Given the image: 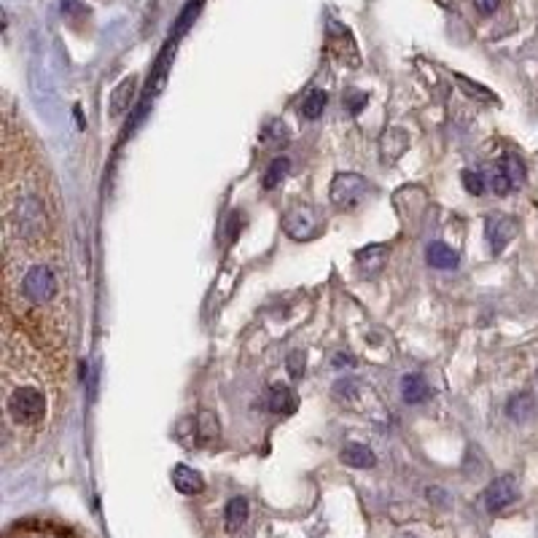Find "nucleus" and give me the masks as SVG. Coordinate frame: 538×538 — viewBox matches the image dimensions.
Masks as SVG:
<instances>
[{"label":"nucleus","mask_w":538,"mask_h":538,"mask_svg":"<svg viewBox=\"0 0 538 538\" xmlns=\"http://www.w3.org/2000/svg\"><path fill=\"white\" fill-rule=\"evenodd\" d=\"M355 363V358L353 355H345V353H339L337 358H334V366H353Z\"/></svg>","instance_id":"31"},{"label":"nucleus","mask_w":538,"mask_h":538,"mask_svg":"<svg viewBox=\"0 0 538 538\" xmlns=\"http://www.w3.org/2000/svg\"><path fill=\"white\" fill-rule=\"evenodd\" d=\"M266 407L273 410L275 415L289 418V415L297 412L299 401H297V393L289 385H273V387H269V393H266Z\"/></svg>","instance_id":"8"},{"label":"nucleus","mask_w":538,"mask_h":538,"mask_svg":"<svg viewBox=\"0 0 538 538\" xmlns=\"http://www.w3.org/2000/svg\"><path fill=\"white\" fill-rule=\"evenodd\" d=\"M60 6H62V14H68V17L84 12V4H81V0H60Z\"/></svg>","instance_id":"30"},{"label":"nucleus","mask_w":538,"mask_h":538,"mask_svg":"<svg viewBox=\"0 0 538 538\" xmlns=\"http://www.w3.org/2000/svg\"><path fill=\"white\" fill-rule=\"evenodd\" d=\"M44 221H46V213H44V208H41V202L36 197H28V200L20 202V221L17 224H20L22 234H28V237L38 234Z\"/></svg>","instance_id":"9"},{"label":"nucleus","mask_w":538,"mask_h":538,"mask_svg":"<svg viewBox=\"0 0 538 538\" xmlns=\"http://www.w3.org/2000/svg\"><path fill=\"white\" fill-rule=\"evenodd\" d=\"M395 538H415V535H410V533H404V535H395Z\"/></svg>","instance_id":"32"},{"label":"nucleus","mask_w":538,"mask_h":538,"mask_svg":"<svg viewBox=\"0 0 538 538\" xmlns=\"http://www.w3.org/2000/svg\"><path fill=\"white\" fill-rule=\"evenodd\" d=\"M426 261H428L434 269H455L458 261H461V256H458V250H452L447 242H431V245L426 248Z\"/></svg>","instance_id":"13"},{"label":"nucleus","mask_w":538,"mask_h":538,"mask_svg":"<svg viewBox=\"0 0 538 538\" xmlns=\"http://www.w3.org/2000/svg\"><path fill=\"white\" fill-rule=\"evenodd\" d=\"M361 390H363V385H361L358 379H353V377H339V379L334 382V387H331L334 398H337V401H345V404H353Z\"/></svg>","instance_id":"22"},{"label":"nucleus","mask_w":538,"mask_h":538,"mask_svg":"<svg viewBox=\"0 0 538 538\" xmlns=\"http://www.w3.org/2000/svg\"><path fill=\"white\" fill-rule=\"evenodd\" d=\"M286 363H289V371H291L294 379L302 377V374H305V366H307V355H305V350H291Z\"/></svg>","instance_id":"26"},{"label":"nucleus","mask_w":538,"mask_h":538,"mask_svg":"<svg viewBox=\"0 0 538 538\" xmlns=\"http://www.w3.org/2000/svg\"><path fill=\"white\" fill-rule=\"evenodd\" d=\"M289 170H291V159H289V157H275L273 162H269V167L264 170L261 186H264L266 192L278 189V186L289 178Z\"/></svg>","instance_id":"15"},{"label":"nucleus","mask_w":538,"mask_h":538,"mask_svg":"<svg viewBox=\"0 0 538 538\" xmlns=\"http://www.w3.org/2000/svg\"><path fill=\"white\" fill-rule=\"evenodd\" d=\"M173 487L183 495H200L205 490V479L200 471H194L192 466H175L173 469Z\"/></svg>","instance_id":"10"},{"label":"nucleus","mask_w":538,"mask_h":538,"mask_svg":"<svg viewBox=\"0 0 538 538\" xmlns=\"http://www.w3.org/2000/svg\"><path fill=\"white\" fill-rule=\"evenodd\" d=\"M369 102V97H366V92H358V89H350L347 94H345V105H347V110L350 113H361V108Z\"/></svg>","instance_id":"27"},{"label":"nucleus","mask_w":538,"mask_h":538,"mask_svg":"<svg viewBox=\"0 0 538 538\" xmlns=\"http://www.w3.org/2000/svg\"><path fill=\"white\" fill-rule=\"evenodd\" d=\"M6 410H9V415H12L17 423L33 426V423H38V420L46 415V398H44V393L36 390V387H20V390H14V393L9 395Z\"/></svg>","instance_id":"1"},{"label":"nucleus","mask_w":538,"mask_h":538,"mask_svg":"<svg viewBox=\"0 0 538 538\" xmlns=\"http://www.w3.org/2000/svg\"><path fill=\"white\" fill-rule=\"evenodd\" d=\"M261 143H264V146H283V143H289V129H286V124H283L281 118L266 121L264 129H261Z\"/></svg>","instance_id":"21"},{"label":"nucleus","mask_w":538,"mask_h":538,"mask_svg":"<svg viewBox=\"0 0 538 538\" xmlns=\"http://www.w3.org/2000/svg\"><path fill=\"white\" fill-rule=\"evenodd\" d=\"M517 237V221L511 216L503 213H490L485 218V240L490 245L493 256H501L506 250V245Z\"/></svg>","instance_id":"5"},{"label":"nucleus","mask_w":538,"mask_h":538,"mask_svg":"<svg viewBox=\"0 0 538 538\" xmlns=\"http://www.w3.org/2000/svg\"><path fill=\"white\" fill-rule=\"evenodd\" d=\"M498 170L511 181V186L517 189V186H522L525 183V175H527V170H525V165H522V159L519 157H514V154H506V157H501V162H498Z\"/></svg>","instance_id":"19"},{"label":"nucleus","mask_w":538,"mask_h":538,"mask_svg":"<svg viewBox=\"0 0 538 538\" xmlns=\"http://www.w3.org/2000/svg\"><path fill=\"white\" fill-rule=\"evenodd\" d=\"M200 9H202V0H189V4H186V9H183V14H181V20H178V36L189 30V25H192V22L197 20Z\"/></svg>","instance_id":"25"},{"label":"nucleus","mask_w":538,"mask_h":538,"mask_svg":"<svg viewBox=\"0 0 538 538\" xmlns=\"http://www.w3.org/2000/svg\"><path fill=\"white\" fill-rule=\"evenodd\" d=\"M283 232L297 242H307L323 232V221L313 205H294L283 216Z\"/></svg>","instance_id":"2"},{"label":"nucleus","mask_w":538,"mask_h":538,"mask_svg":"<svg viewBox=\"0 0 538 538\" xmlns=\"http://www.w3.org/2000/svg\"><path fill=\"white\" fill-rule=\"evenodd\" d=\"M428 395H431V387L420 374H404L401 377V398L407 404H423Z\"/></svg>","instance_id":"12"},{"label":"nucleus","mask_w":538,"mask_h":538,"mask_svg":"<svg viewBox=\"0 0 538 538\" xmlns=\"http://www.w3.org/2000/svg\"><path fill=\"white\" fill-rule=\"evenodd\" d=\"M326 102H329V94H326L323 89H310V92H307V97L302 100L299 110H302V116H305V118L315 121V118H321V116H323Z\"/></svg>","instance_id":"18"},{"label":"nucleus","mask_w":538,"mask_h":538,"mask_svg":"<svg viewBox=\"0 0 538 538\" xmlns=\"http://www.w3.org/2000/svg\"><path fill=\"white\" fill-rule=\"evenodd\" d=\"M490 189H493L495 194H501V197H503V194H509L514 186H511V181H509V178H506V175H503V173L495 167V170H493V175H490Z\"/></svg>","instance_id":"28"},{"label":"nucleus","mask_w":538,"mask_h":538,"mask_svg":"<svg viewBox=\"0 0 538 538\" xmlns=\"http://www.w3.org/2000/svg\"><path fill=\"white\" fill-rule=\"evenodd\" d=\"M535 377H538V371H535Z\"/></svg>","instance_id":"33"},{"label":"nucleus","mask_w":538,"mask_h":538,"mask_svg":"<svg viewBox=\"0 0 538 538\" xmlns=\"http://www.w3.org/2000/svg\"><path fill=\"white\" fill-rule=\"evenodd\" d=\"M506 415L514 420V423H527V420H533V415H535V398H533V393H514L511 398H509V404H506Z\"/></svg>","instance_id":"11"},{"label":"nucleus","mask_w":538,"mask_h":538,"mask_svg":"<svg viewBox=\"0 0 538 538\" xmlns=\"http://www.w3.org/2000/svg\"><path fill=\"white\" fill-rule=\"evenodd\" d=\"M471 4H474V9H477L482 17H490V14L498 9V0H471Z\"/></svg>","instance_id":"29"},{"label":"nucleus","mask_w":538,"mask_h":538,"mask_svg":"<svg viewBox=\"0 0 538 538\" xmlns=\"http://www.w3.org/2000/svg\"><path fill=\"white\" fill-rule=\"evenodd\" d=\"M366 192H369V183H366L363 175H358V173H339V175L331 181L329 197H331L334 208H339V210H353V208H358V205L366 200Z\"/></svg>","instance_id":"3"},{"label":"nucleus","mask_w":538,"mask_h":538,"mask_svg":"<svg viewBox=\"0 0 538 538\" xmlns=\"http://www.w3.org/2000/svg\"><path fill=\"white\" fill-rule=\"evenodd\" d=\"M517 498H519V487H517V479L511 474H503V477L493 479L487 485V490H485V506L493 514L509 509Z\"/></svg>","instance_id":"6"},{"label":"nucleus","mask_w":538,"mask_h":538,"mask_svg":"<svg viewBox=\"0 0 538 538\" xmlns=\"http://www.w3.org/2000/svg\"><path fill=\"white\" fill-rule=\"evenodd\" d=\"M134 86H138V78H124L116 89H113V94H110V113L113 116H121L126 108H129V102H132V94H134Z\"/></svg>","instance_id":"16"},{"label":"nucleus","mask_w":538,"mask_h":538,"mask_svg":"<svg viewBox=\"0 0 538 538\" xmlns=\"http://www.w3.org/2000/svg\"><path fill=\"white\" fill-rule=\"evenodd\" d=\"M455 81L466 89V94H471V97H477V100H482V102H493V94L482 86V84H474V81H469L466 76H455Z\"/></svg>","instance_id":"24"},{"label":"nucleus","mask_w":538,"mask_h":538,"mask_svg":"<svg viewBox=\"0 0 538 538\" xmlns=\"http://www.w3.org/2000/svg\"><path fill=\"white\" fill-rule=\"evenodd\" d=\"M57 286H60V283H57V278H54V273H52V266L36 264L30 273L25 275V281H22V294H25V299L33 302V305H46V302L54 299Z\"/></svg>","instance_id":"4"},{"label":"nucleus","mask_w":538,"mask_h":538,"mask_svg":"<svg viewBox=\"0 0 538 538\" xmlns=\"http://www.w3.org/2000/svg\"><path fill=\"white\" fill-rule=\"evenodd\" d=\"M463 189H466L469 194L479 197V194H485V189H487V178H485L482 173H477V170H466V173H463Z\"/></svg>","instance_id":"23"},{"label":"nucleus","mask_w":538,"mask_h":538,"mask_svg":"<svg viewBox=\"0 0 538 538\" xmlns=\"http://www.w3.org/2000/svg\"><path fill=\"white\" fill-rule=\"evenodd\" d=\"M339 458H342V463L350 466V469H371V466L377 463L374 452H371L366 444H355V442L345 444L342 452H339Z\"/></svg>","instance_id":"14"},{"label":"nucleus","mask_w":538,"mask_h":538,"mask_svg":"<svg viewBox=\"0 0 538 538\" xmlns=\"http://www.w3.org/2000/svg\"><path fill=\"white\" fill-rule=\"evenodd\" d=\"M224 517H226V527H229V530H237V527H242V525H245V519H248V501H245L242 495H234V498H229V503H226V511H224Z\"/></svg>","instance_id":"20"},{"label":"nucleus","mask_w":538,"mask_h":538,"mask_svg":"<svg viewBox=\"0 0 538 538\" xmlns=\"http://www.w3.org/2000/svg\"><path fill=\"white\" fill-rule=\"evenodd\" d=\"M387 256H390V250H387V245H382V242H371V245H366V248H361L358 253H355V266H358V275L361 278H377L382 269H385V264H387Z\"/></svg>","instance_id":"7"},{"label":"nucleus","mask_w":538,"mask_h":538,"mask_svg":"<svg viewBox=\"0 0 538 538\" xmlns=\"http://www.w3.org/2000/svg\"><path fill=\"white\" fill-rule=\"evenodd\" d=\"M218 434H221V426H218L216 412L200 410V412H197V436H200V442H202V444H210V442L218 439Z\"/></svg>","instance_id":"17"}]
</instances>
